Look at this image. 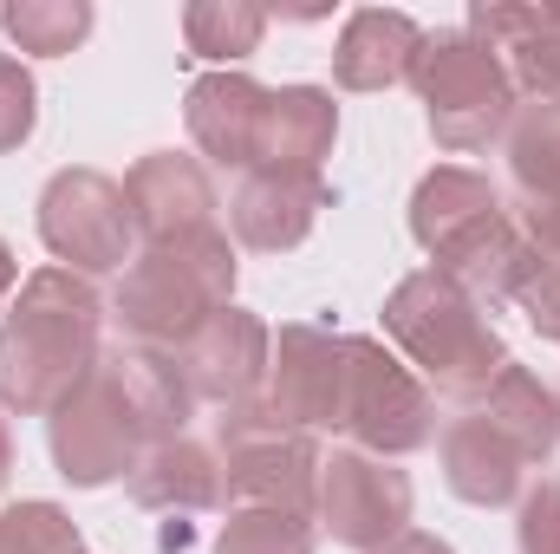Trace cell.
Returning a JSON list of instances; mask_svg holds the SVG:
<instances>
[{
	"label": "cell",
	"instance_id": "e575fe53",
	"mask_svg": "<svg viewBox=\"0 0 560 554\" xmlns=\"http://www.w3.org/2000/svg\"><path fill=\"white\" fill-rule=\"evenodd\" d=\"M7 476H13V430H7V417H0V489H7Z\"/></svg>",
	"mask_w": 560,
	"mask_h": 554
},
{
	"label": "cell",
	"instance_id": "52a82bcc",
	"mask_svg": "<svg viewBox=\"0 0 560 554\" xmlns=\"http://www.w3.org/2000/svg\"><path fill=\"white\" fill-rule=\"evenodd\" d=\"M39 242L85 280L131 268L138 229H131L125 183H112L105 170H59L39 189Z\"/></svg>",
	"mask_w": 560,
	"mask_h": 554
},
{
	"label": "cell",
	"instance_id": "6da1fadb",
	"mask_svg": "<svg viewBox=\"0 0 560 554\" xmlns=\"http://www.w3.org/2000/svg\"><path fill=\"white\" fill-rule=\"evenodd\" d=\"M105 359V293L72 268L20 280L0 313V412L46 417Z\"/></svg>",
	"mask_w": 560,
	"mask_h": 554
},
{
	"label": "cell",
	"instance_id": "f1b7e54d",
	"mask_svg": "<svg viewBox=\"0 0 560 554\" xmlns=\"http://www.w3.org/2000/svg\"><path fill=\"white\" fill-rule=\"evenodd\" d=\"M33 125H39V85L13 53H0V157L33 138Z\"/></svg>",
	"mask_w": 560,
	"mask_h": 554
},
{
	"label": "cell",
	"instance_id": "44dd1931",
	"mask_svg": "<svg viewBox=\"0 0 560 554\" xmlns=\"http://www.w3.org/2000/svg\"><path fill=\"white\" fill-rule=\"evenodd\" d=\"M138 509H163V516H202L222 503V457L196 437H163L143 443L131 476H125Z\"/></svg>",
	"mask_w": 560,
	"mask_h": 554
},
{
	"label": "cell",
	"instance_id": "5bb4252c",
	"mask_svg": "<svg viewBox=\"0 0 560 554\" xmlns=\"http://www.w3.org/2000/svg\"><path fill=\"white\" fill-rule=\"evenodd\" d=\"M326 176H280V170H248L229 196V235L255 255H287L313 235L326 209Z\"/></svg>",
	"mask_w": 560,
	"mask_h": 554
},
{
	"label": "cell",
	"instance_id": "d4e9b609",
	"mask_svg": "<svg viewBox=\"0 0 560 554\" xmlns=\"http://www.w3.org/2000/svg\"><path fill=\"white\" fill-rule=\"evenodd\" d=\"M92 20H98L92 0H13V7H0L7 39L33 59H66L72 46H85Z\"/></svg>",
	"mask_w": 560,
	"mask_h": 554
},
{
	"label": "cell",
	"instance_id": "d6986e66",
	"mask_svg": "<svg viewBox=\"0 0 560 554\" xmlns=\"http://www.w3.org/2000/svg\"><path fill=\"white\" fill-rule=\"evenodd\" d=\"M436 457H443V483H450V496H456V503H469V509L522 503V476H528L522 450H515L502 430H489L476 412H463V417H450V424H443Z\"/></svg>",
	"mask_w": 560,
	"mask_h": 554
},
{
	"label": "cell",
	"instance_id": "3957f363",
	"mask_svg": "<svg viewBox=\"0 0 560 554\" xmlns=\"http://www.w3.org/2000/svg\"><path fill=\"white\" fill-rule=\"evenodd\" d=\"M235 275H242V262H235V242L222 229L156 242V249L131 255V268L112 293V320L125 326L131 346L183 353L196 339V326L235 300Z\"/></svg>",
	"mask_w": 560,
	"mask_h": 554
},
{
	"label": "cell",
	"instance_id": "7a4b0ae2",
	"mask_svg": "<svg viewBox=\"0 0 560 554\" xmlns=\"http://www.w3.org/2000/svg\"><path fill=\"white\" fill-rule=\"evenodd\" d=\"M385 339L430 385V399L443 392L456 405H476L495 385V372L509 366V346H502L495 320L436 268H418L385 293Z\"/></svg>",
	"mask_w": 560,
	"mask_h": 554
},
{
	"label": "cell",
	"instance_id": "1f68e13d",
	"mask_svg": "<svg viewBox=\"0 0 560 554\" xmlns=\"http://www.w3.org/2000/svg\"><path fill=\"white\" fill-rule=\"evenodd\" d=\"M522 313H528V326H535L541 339H555L560 346V268H541V275L528 280Z\"/></svg>",
	"mask_w": 560,
	"mask_h": 554
},
{
	"label": "cell",
	"instance_id": "277c9868",
	"mask_svg": "<svg viewBox=\"0 0 560 554\" xmlns=\"http://www.w3.org/2000/svg\"><path fill=\"white\" fill-rule=\"evenodd\" d=\"M411 85L423 99V125L436 150L450 157H469V150H489V143L509 138V118H515V79L502 66V53L489 39H476L469 26H436L423 33L418 66H411Z\"/></svg>",
	"mask_w": 560,
	"mask_h": 554
},
{
	"label": "cell",
	"instance_id": "f546056e",
	"mask_svg": "<svg viewBox=\"0 0 560 554\" xmlns=\"http://www.w3.org/2000/svg\"><path fill=\"white\" fill-rule=\"evenodd\" d=\"M515 549L522 554H560V476H541L515 503Z\"/></svg>",
	"mask_w": 560,
	"mask_h": 554
},
{
	"label": "cell",
	"instance_id": "ffe728a7",
	"mask_svg": "<svg viewBox=\"0 0 560 554\" xmlns=\"http://www.w3.org/2000/svg\"><path fill=\"white\" fill-rule=\"evenodd\" d=\"M125 399V412L138 417L143 443H163V437H189V417H196V392L183 379V359L163 353V346H112L98 359Z\"/></svg>",
	"mask_w": 560,
	"mask_h": 554
},
{
	"label": "cell",
	"instance_id": "83f0119b",
	"mask_svg": "<svg viewBox=\"0 0 560 554\" xmlns=\"http://www.w3.org/2000/svg\"><path fill=\"white\" fill-rule=\"evenodd\" d=\"M79 522L59 503H7L0 509V554H79Z\"/></svg>",
	"mask_w": 560,
	"mask_h": 554
},
{
	"label": "cell",
	"instance_id": "9a60e30c",
	"mask_svg": "<svg viewBox=\"0 0 560 554\" xmlns=\"http://www.w3.org/2000/svg\"><path fill=\"white\" fill-rule=\"evenodd\" d=\"M476 39H489L515 79L522 105H560V7H502L476 0L463 20Z\"/></svg>",
	"mask_w": 560,
	"mask_h": 554
},
{
	"label": "cell",
	"instance_id": "ba28073f",
	"mask_svg": "<svg viewBox=\"0 0 560 554\" xmlns=\"http://www.w3.org/2000/svg\"><path fill=\"white\" fill-rule=\"evenodd\" d=\"M411 476L385 457H365V450H332L319 457V496H313V522L339 542V549L378 554L385 542H398L411 529Z\"/></svg>",
	"mask_w": 560,
	"mask_h": 554
},
{
	"label": "cell",
	"instance_id": "2e32d148",
	"mask_svg": "<svg viewBox=\"0 0 560 554\" xmlns=\"http://www.w3.org/2000/svg\"><path fill=\"white\" fill-rule=\"evenodd\" d=\"M430 268L436 275H450L482 313L489 307H509V300H522L528 293V280L541 275V255L522 242V229H515V216L502 209V216H489V222H476L469 235H456L443 255H430Z\"/></svg>",
	"mask_w": 560,
	"mask_h": 554
},
{
	"label": "cell",
	"instance_id": "e0dca14e",
	"mask_svg": "<svg viewBox=\"0 0 560 554\" xmlns=\"http://www.w3.org/2000/svg\"><path fill=\"white\" fill-rule=\"evenodd\" d=\"M423 26L398 7H359L346 13L339 26V46H332V79L346 92H392V85H411V66H418Z\"/></svg>",
	"mask_w": 560,
	"mask_h": 554
},
{
	"label": "cell",
	"instance_id": "603a6c76",
	"mask_svg": "<svg viewBox=\"0 0 560 554\" xmlns=\"http://www.w3.org/2000/svg\"><path fill=\"white\" fill-rule=\"evenodd\" d=\"M463 412H476L489 430H502V437L522 450V463H528V470H535V463L548 470V457L560 450V405H555V392H548L528 366H515V359H509V366L495 372V385H489L476 405H463Z\"/></svg>",
	"mask_w": 560,
	"mask_h": 554
},
{
	"label": "cell",
	"instance_id": "8992f818",
	"mask_svg": "<svg viewBox=\"0 0 560 554\" xmlns=\"http://www.w3.org/2000/svg\"><path fill=\"white\" fill-rule=\"evenodd\" d=\"M339 430L352 437V450L365 457H418L423 443H436V399L418 372L385 353V339L346 333V417Z\"/></svg>",
	"mask_w": 560,
	"mask_h": 554
},
{
	"label": "cell",
	"instance_id": "7402d4cb",
	"mask_svg": "<svg viewBox=\"0 0 560 554\" xmlns=\"http://www.w3.org/2000/svg\"><path fill=\"white\" fill-rule=\"evenodd\" d=\"M502 216V189L482 176V170H463V163H436L411 189V235H418L423 255H443L456 235H469L476 222Z\"/></svg>",
	"mask_w": 560,
	"mask_h": 554
},
{
	"label": "cell",
	"instance_id": "9c48e42d",
	"mask_svg": "<svg viewBox=\"0 0 560 554\" xmlns=\"http://www.w3.org/2000/svg\"><path fill=\"white\" fill-rule=\"evenodd\" d=\"M46 443H52V470L72 489H105V483L131 476V463H138V450H143V430H138V417L125 412L112 372L98 366L92 379H79L46 412Z\"/></svg>",
	"mask_w": 560,
	"mask_h": 554
},
{
	"label": "cell",
	"instance_id": "4316f807",
	"mask_svg": "<svg viewBox=\"0 0 560 554\" xmlns=\"http://www.w3.org/2000/svg\"><path fill=\"white\" fill-rule=\"evenodd\" d=\"M319 529L313 516H287V509H235L215 529V554H313Z\"/></svg>",
	"mask_w": 560,
	"mask_h": 554
},
{
	"label": "cell",
	"instance_id": "836d02e7",
	"mask_svg": "<svg viewBox=\"0 0 560 554\" xmlns=\"http://www.w3.org/2000/svg\"><path fill=\"white\" fill-rule=\"evenodd\" d=\"M13 280H20V262H13V249L0 242V307H7V293H13Z\"/></svg>",
	"mask_w": 560,
	"mask_h": 554
},
{
	"label": "cell",
	"instance_id": "cb8c5ba5",
	"mask_svg": "<svg viewBox=\"0 0 560 554\" xmlns=\"http://www.w3.org/2000/svg\"><path fill=\"white\" fill-rule=\"evenodd\" d=\"M268 33V13L255 0H189L183 7V46L189 59H209L215 72H235V59H248Z\"/></svg>",
	"mask_w": 560,
	"mask_h": 554
},
{
	"label": "cell",
	"instance_id": "484cf974",
	"mask_svg": "<svg viewBox=\"0 0 560 554\" xmlns=\"http://www.w3.org/2000/svg\"><path fill=\"white\" fill-rule=\"evenodd\" d=\"M502 157H509V183L515 189H555L560 183V105H515Z\"/></svg>",
	"mask_w": 560,
	"mask_h": 554
},
{
	"label": "cell",
	"instance_id": "8d00e7d4",
	"mask_svg": "<svg viewBox=\"0 0 560 554\" xmlns=\"http://www.w3.org/2000/svg\"><path fill=\"white\" fill-rule=\"evenodd\" d=\"M79 554H85V549H79Z\"/></svg>",
	"mask_w": 560,
	"mask_h": 554
},
{
	"label": "cell",
	"instance_id": "4fadbf2b",
	"mask_svg": "<svg viewBox=\"0 0 560 554\" xmlns=\"http://www.w3.org/2000/svg\"><path fill=\"white\" fill-rule=\"evenodd\" d=\"M268 118V85H255L248 72H202L183 92V125L189 143L202 150V163L215 170H255V143Z\"/></svg>",
	"mask_w": 560,
	"mask_h": 554
},
{
	"label": "cell",
	"instance_id": "7c38bea8",
	"mask_svg": "<svg viewBox=\"0 0 560 554\" xmlns=\"http://www.w3.org/2000/svg\"><path fill=\"white\" fill-rule=\"evenodd\" d=\"M125 203H131V229H138L143 249L196 235V229H215V209H222L209 163L189 157V150H150V157H138L131 176H125Z\"/></svg>",
	"mask_w": 560,
	"mask_h": 554
},
{
	"label": "cell",
	"instance_id": "5b68a950",
	"mask_svg": "<svg viewBox=\"0 0 560 554\" xmlns=\"http://www.w3.org/2000/svg\"><path fill=\"white\" fill-rule=\"evenodd\" d=\"M215 457H222V496L242 509H287L313 516L319 496V443L293 424H280L261 399L235 405L215 424Z\"/></svg>",
	"mask_w": 560,
	"mask_h": 554
},
{
	"label": "cell",
	"instance_id": "8fae6325",
	"mask_svg": "<svg viewBox=\"0 0 560 554\" xmlns=\"http://www.w3.org/2000/svg\"><path fill=\"white\" fill-rule=\"evenodd\" d=\"M183 359V379L196 392V405H255L268 392V359H275V326L248 307H222L196 326V339L176 353Z\"/></svg>",
	"mask_w": 560,
	"mask_h": 554
},
{
	"label": "cell",
	"instance_id": "d590c367",
	"mask_svg": "<svg viewBox=\"0 0 560 554\" xmlns=\"http://www.w3.org/2000/svg\"><path fill=\"white\" fill-rule=\"evenodd\" d=\"M555 405H560V392H555Z\"/></svg>",
	"mask_w": 560,
	"mask_h": 554
},
{
	"label": "cell",
	"instance_id": "4dcf8cb0",
	"mask_svg": "<svg viewBox=\"0 0 560 554\" xmlns=\"http://www.w3.org/2000/svg\"><path fill=\"white\" fill-rule=\"evenodd\" d=\"M515 229L541 255V268H560V183L555 189H515Z\"/></svg>",
	"mask_w": 560,
	"mask_h": 554
},
{
	"label": "cell",
	"instance_id": "30bf717a",
	"mask_svg": "<svg viewBox=\"0 0 560 554\" xmlns=\"http://www.w3.org/2000/svg\"><path fill=\"white\" fill-rule=\"evenodd\" d=\"M261 405L280 424L306 430V437L313 430H339V417H346V333H332L319 320L280 326Z\"/></svg>",
	"mask_w": 560,
	"mask_h": 554
},
{
	"label": "cell",
	"instance_id": "d6a6232c",
	"mask_svg": "<svg viewBox=\"0 0 560 554\" xmlns=\"http://www.w3.org/2000/svg\"><path fill=\"white\" fill-rule=\"evenodd\" d=\"M378 554H456V549H450L443 535H423V529H405L398 542H385Z\"/></svg>",
	"mask_w": 560,
	"mask_h": 554
},
{
	"label": "cell",
	"instance_id": "ac0fdd59",
	"mask_svg": "<svg viewBox=\"0 0 560 554\" xmlns=\"http://www.w3.org/2000/svg\"><path fill=\"white\" fill-rule=\"evenodd\" d=\"M332 138H339V105L326 85H275L268 118H261V143H255V170L326 176Z\"/></svg>",
	"mask_w": 560,
	"mask_h": 554
}]
</instances>
